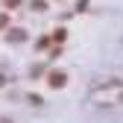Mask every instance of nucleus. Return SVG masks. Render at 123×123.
Returning <instances> with one entry per match:
<instances>
[{"instance_id": "5", "label": "nucleus", "mask_w": 123, "mask_h": 123, "mask_svg": "<svg viewBox=\"0 0 123 123\" xmlns=\"http://www.w3.org/2000/svg\"><path fill=\"white\" fill-rule=\"evenodd\" d=\"M6 24H9V18H6V15H0V29H3Z\"/></svg>"}, {"instance_id": "2", "label": "nucleus", "mask_w": 123, "mask_h": 123, "mask_svg": "<svg viewBox=\"0 0 123 123\" xmlns=\"http://www.w3.org/2000/svg\"><path fill=\"white\" fill-rule=\"evenodd\" d=\"M47 82H50V88H65V82H68V73H62V70H53V73L47 76Z\"/></svg>"}, {"instance_id": "3", "label": "nucleus", "mask_w": 123, "mask_h": 123, "mask_svg": "<svg viewBox=\"0 0 123 123\" xmlns=\"http://www.w3.org/2000/svg\"><path fill=\"white\" fill-rule=\"evenodd\" d=\"M9 41H24V29H9Z\"/></svg>"}, {"instance_id": "4", "label": "nucleus", "mask_w": 123, "mask_h": 123, "mask_svg": "<svg viewBox=\"0 0 123 123\" xmlns=\"http://www.w3.org/2000/svg\"><path fill=\"white\" fill-rule=\"evenodd\" d=\"M53 41H59V44L65 41V29H56V35H53Z\"/></svg>"}, {"instance_id": "1", "label": "nucleus", "mask_w": 123, "mask_h": 123, "mask_svg": "<svg viewBox=\"0 0 123 123\" xmlns=\"http://www.w3.org/2000/svg\"><path fill=\"white\" fill-rule=\"evenodd\" d=\"M91 103L97 105H120L123 103V82H109L103 88L91 91Z\"/></svg>"}, {"instance_id": "6", "label": "nucleus", "mask_w": 123, "mask_h": 123, "mask_svg": "<svg viewBox=\"0 0 123 123\" xmlns=\"http://www.w3.org/2000/svg\"><path fill=\"white\" fill-rule=\"evenodd\" d=\"M6 3H9V6H21V0H6Z\"/></svg>"}]
</instances>
